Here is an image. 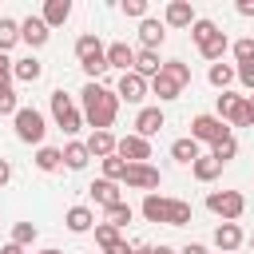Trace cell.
<instances>
[{
    "label": "cell",
    "mask_w": 254,
    "mask_h": 254,
    "mask_svg": "<svg viewBox=\"0 0 254 254\" xmlns=\"http://www.w3.org/2000/svg\"><path fill=\"white\" fill-rule=\"evenodd\" d=\"M79 95H83V123H91V131H111V123L119 115V95L95 79H87V87Z\"/></svg>",
    "instance_id": "cell-1"
},
{
    "label": "cell",
    "mask_w": 254,
    "mask_h": 254,
    "mask_svg": "<svg viewBox=\"0 0 254 254\" xmlns=\"http://www.w3.org/2000/svg\"><path fill=\"white\" fill-rule=\"evenodd\" d=\"M52 119H56V127L64 131V135H75L79 127H83V111L71 103V95L60 87V91H52Z\"/></svg>",
    "instance_id": "cell-2"
},
{
    "label": "cell",
    "mask_w": 254,
    "mask_h": 254,
    "mask_svg": "<svg viewBox=\"0 0 254 254\" xmlns=\"http://www.w3.org/2000/svg\"><path fill=\"white\" fill-rule=\"evenodd\" d=\"M12 127H16V139H20V143H36V147H44L48 123H44V115H40L36 107H20V111L12 115Z\"/></svg>",
    "instance_id": "cell-3"
},
{
    "label": "cell",
    "mask_w": 254,
    "mask_h": 254,
    "mask_svg": "<svg viewBox=\"0 0 254 254\" xmlns=\"http://www.w3.org/2000/svg\"><path fill=\"white\" fill-rule=\"evenodd\" d=\"M206 210L218 214L222 222H234V218L246 214V198H242L238 190H210V194H206Z\"/></svg>",
    "instance_id": "cell-4"
},
{
    "label": "cell",
    "mask_w": 254,
    "mask_h": 254,
    "mask_svg": "<svg viewBox=\"0 0 254 254\" xmlns=\"http://www.w3.org/2000/svg\"><path fill=\"white\" fill-rule=\"evenodd\" d=\"M218 119L226 127H250V111H246V95H234V91H222L218 95Z\"/></svg>",
    "instance_id": "cell-5"
},
{
    "label": "cell",
    "mask_w": 254,
    "mask_h": 254,
    "mask_svg": "<svg viewBox=\"0 0 254 254\" xmlns=\"http://www.w3.org/2000/svg\"><path fill=\"white\" fill-rule=\"evenodd\" d=\"M230 135V127L218 119V115H194L190 119V139H198V143H218V139H226Z\"/></svg>",
    "instance_id": "cell-6"
},
{
    "label": "cell",
    "mask_w": 254,
    "mask_h": 254,
    "mask_svg": "<svg viewBox=\"0 0 254 254\" xmlns=\"http://www.w3.org/2000/svg\"><path fill=\"white\" fill-rule=\"evenodd\" d=\"M159 183H163V175H159L151 163H131V167H127V179H123V187H131V190H147V194H155Z\"/></svg>",
    "instance_id": "cell-7"
},
{
    "label": "cell",
    "mask_w": 254,
    "mask_h": 254,
    "mask_svg": "<svg viewBox=\"0 0 254 254\" xmlns=\"http://www.w3.org/2000/svg\"><path fill=\"white\" fill-rule=\"evenodd\" d=\"M115 155L131 167V163H147L151 159V139H139V135H123L119 139V147H115Z\"/></svg>",
    "instance_id": "cell-8"
},
{
    "label": "cell",
    "mask_w": 254,
    "mask_h": 254,
    "mask_svg": "<svg viewBox=\"0 0 254 254\" xmlns=\"http://www.w3.org/2000/svg\"><path fill=\"white\" fill-rule=\"evenodd\" d=\"M147 79L143 75H135V71H127V75H119V83H115V95L119 99H127V103H143L147 99Z\"/></svg>",
    "instance_id": "cell-9"
},
{
    "label": "cell",
    "mask_w": 254,
    "mask_h": 254,
    "mask_svg": "<svg viewBox=\"0 0 254 254\" xmlns=\"http://www.w3.org/2000/svg\"><path fill=\"white\" fill-rule=\"evenodd\" d=\"M48 36H52V28L44 24V16H28V20H20V40H24L28 48H44Z\"/></svg>",
    "instance_id": "cell-10"
},
{
    "label": "cell",
    "mask_w": 254,
    "mask_h": 254,
    "mask_svg": "<svg viewBox=\"0 0 254 254\" xmlns=\"http://www.w3.org/2000/svg\"><path fill=\"white\" fill-rule=\"evenodd\" d=\"M167 127V115L159 111V107H143L139 115H135V135L139 139H151V135H159Z\"/></svg>",
    "instance_id": "cell-11"
},
{
    "label": "cell",
    "mask_w": 254,
    "mask_h": 254,
    "mask_svg": "<svg viewBox=\"0 0 254 254\" xmlns=\"http://www.w3.org/2000/svg\"><path fill=\"white\" fill-rule=\"evenodd\" d=\"M107 67H119L123 75H127V71H135V48H131V44H123V40L107 44Z\"/></svg>",
    "instance_id": "cell-12"
},
{
    "label": "cell",
    "mask_w": 254,
    "mask_h": 254,
    "mask_svg": "<svg viewBox=\"0 0 254 254\" xmlns=\"http://www.w3.org/2000/svg\"><path fill=\"white\" fill-rule=\"evenodd\" d=\"M198 16H194V8L187 4V0H171L167 4V12H163V24H171V28H190Z\"/></svg>",
    "instance_id": "cell-13"
},
{
    "label": "cell",
    "mask_w": 254,
    "mask_h": 254,
    "mask_svg": "<svg viewBox=\"0 0 254 254\" xmlns=\"http://www.w3.org/2000/svg\"><path fill=\"white\" fill-rule=\"evenodd\" d=\"M214 246H218L222 254H234V250L242 246V226H238V222H218V230H214Z\"/></svg>",
    "instance_id": "cell-14"
},
{
    "label": "cell",
    "mask_w": 254,
    "mask_h": 254,
    "mask_svg": "<svg viewBox=\"0 0 254 254\" xmlns=\"http://www.w3.org/2000/svg\"><path fill=\"white\" fill-rule=\"evenodd\" d=\"M87 190H91V198H95L103 210H107V206H115V202H123V194H119V183H111V179H95Z\"/></svg>",
    "instance_id": "cell-15"
},
{
    "label": "cell",
    "mask_w": 254,
    "mask_h": 254,
    "mask_svg": "<svg viewBox=\"0 0 254 254\" xmlns=\"http://www.w3.org/2000/svg\"><path fill=\"white\" fill-rule=\"evenodd\" d=\"M171 159H175V163H187V167H194V163L202 159V147H198V139H175V143H171Z\"/></svg>",
    "instance_id": "cell-16"
},
{
    "label": "cell",
    "mask_w": 254,
    "mask_h": 254,
    "mask_svg": "<svg viewBox=\"0 0 254 254\" xmlns=\"http://www.w3.org/2000/svg\"><path fill=\"white\" fill-rule=\"evenodd\" d=\"M40 75H44V64L36 56H24V60L12 64V79H20V83H36Z\"/></svg>",
    "instance_id": "cell-17"
},
{
    "label": "cell",
    "mask_w": 254,
    "mask_h": 254,
    "mask_svg": "<svg viewBox=\"0 0 254 254\" xmlns=\"http://www.w3.org/2000/svg\"><path fill=\"white\" fill-rule=\"evenodd\" d=\"M163 71V60H159V52H135V75H143V79H155Z\"/></svg>",
    "instance_id": "cell-18"
},
{
    "label": "cell",
    "mask_w": 254,
    "mask_h": 254,
    "mask_svg": "<svg viewBox=\"0 0 254 254\" xmlns=\"http://www.w3.org/2000/svg\"><path fill=\"white\" fill-rule=\"evenodd\" d=\"M115 147H119V139H115L111 131H91V139H87V151H91L95 159H107V155H115Z\"/></svg>",
    "instance_id": "cell-19"
},
{
    "label": "cell",
    "mask_w": 254,
    "mask_h": 254,
    "mask_svg": "<svg viewBox=\"0 0 254 254\" xmlns=\"http://www.w3.org/2000/svg\"><path fill=\"white\" fill-rule=\"evenodd\" d=\"M64 222H67V230H71V234H87V230L95 226V214H91L87 206H71V210L64 214Z\"/></svg>",
    "instance_id": "cell-20"
},
{
    "label": "cell",
    "mask_w": 254,
    "mask_h": 254,
    "mask_svg": "<svg viewBox=\"0 0 254 254\" xmlns=\"http://www.w3.org/2000/svg\"><path fill=\"white\" fill-rule=\"evenodd\" d=\"M67 16H71V0H48V4H44V24H48V28L67 24Z\"/></svg>",
    "instance_id": "cell-21"
},
{
    "label": "cell",
    "mask_w": 254,
    "mask_h": 254,
    "mask_svg": "<svg viewBox=\"0 0 254 254\" xmlns=\"http://www.w3.org/2000/svg\"><path fill=\"white\" fill-rule=\"evenodd\" d=\"M167 206H171V198H163V194H147V198H143V218L167 226Z\"/></svg>",
    "instance_id": "cell-22"
},
{
    "label": "cell",
    "mask_w": 254,
    "mask_h": 254,
    "mask_svg": "<svg viewBox=\"0 0 254 254\" xmlns=\"http://www.w3.org/2000/svg\"><path fill=\"white\" fill-rule=\"evenodd\" d=\"M87 159H91L87 143H67V147H64V167H67V171H83Z\"/></svg>",
    "instance_id": "cell-23"
},
{
    "label": "cell",
    "mask_w": 254,
    "mask_h": 254,
    "mask_svg": "<svg viewBox=\"0 0 254 254\" xmlns=\"http://www.w3.org/2000/svg\"><path fill=\"white\" fill-rule=\"evenodd\" d=\"M163 36H167V32H163V24H159V20H143V24H139V40H143V48H147V52H155V48L163 44Z\"/></svg>",
    "instance_id": "cell-24"
},
{
    "label": "cell",
    "mask_w": 254,
    "mask_h": 254,
    "mask_svg": "<svg viewBox=\"0 0 254 254\" xmlns=\"http://www.w3.org/2000/svg\"><path fill=\"white\" fill-rule=\"evenodd\" d=\"M206 79L218 87V91H226L234 79H238V67H230V64H210V71H206Z\"/></svg>",
    "instance_id": "cell-25"
},
{
    "label": "cell",
    "mask_w": 254,
    "mask_h": 254,
    "mask_svg": "<svg viewBox=\"0 0 254 254\" xmlns=\"http://www.w3.org/2000/svg\"><path fill=\"white\" fill-rule=\"evenodd\" d=\"M151 95H159V99L167 103V99H179V95H183V87H179L171 75H163V71H159V75L151 79Z\"/></svg>",
    "instance_id": "cell-26"
},
{
    "label": "cell",
    "mask_w": 254,
    "mask_h": 254,
    "mask_svg": "<svg viewBox=\"0 0 254 254\" xmlns=\"http://www.w3.org/2000/svg\"><path fill=\"white\" fill-rule=\"evenodd\" d=\"M226 48H230V40H226V32H218V36H214V40H206L198 52H202V60H210V64H222Z\"/></svg>",
    "instance_id": "cell-27"
},
{
    "label": "cell",
    "mask_w": 254,
    "mask_h": 254,
    "mask_svg": "<svg viewBox=\"0 0 254 254\" xmlns=\"http://www.w3.org/2000/svg\"><path fill=\"white\" fill-rule=\"evenodd\" d=\"M190 171H194V179H198V183H214V179L222 175V163H218V159H210V155H202Z\"/></svg>",
    "instance_id": "cell-28"
},
{
    "label": "cell",
    "mask_w": 254,
    "mask_h": 254,
    "mask_svg": "<svg viewBox=\"0 0 254 254\" xmlns=\"http://www.w3.org/2000/svg\"><path fill=\"white\" fill-rule=\"evenodd\" d=\"M36 167L40 171H60L64 167V151L60 147H40L36 151Z\"/></svg>",
    "instance_id": "cell-29"
},
{
    "label": "cell",
    "mask_w": 254,
    "mask_h": 254,
    "mask_svg": "<svg viewBox=\"0 0 254 254\" xmlns=\"http://www.w3.org/2000/svg\"><path fill=\"white\" fill-rule=\"evenodd\" d=\"M190 202H183V198H171V206H167V226H187L190 222Z\"/></svg>",
    "instance_id": "cell-30"
},
{
    "label": "cell",
    "mask_w": 254,
    "mask_h": 254,
    "mask_svg": "<svg viewBox=\"0 0 254 254\" xmlns=\"http://www.w3.org/2000/svg\"><path fill=\"white\" fill-rule=\"evenodd\" d=\"M16 44H20V24L8 20V16H0V52L8 56V48H16Z\"/></svg>",
    "instance_id": "cell-31"
},
{
    "label": "cell",
    "mask_w": 254,
    "mask_h": 254,
    "mask_svg": "<svg viewBox=\"0 0 254 254\" xmlns=\"http://www.w3.org/2000/svg\"><path fill=\"white\" fill-rule=\"evenodd\" d=\"M214 36H218V24H214V20H194V24H190V40H194L198 48H202L206 40H214Z\"/></svg>",
    "instance_id": "cell-32"
},
{
    "label": "cell",
    "mask_w": 254,
    "mask_h": 254,
    "mask_svg": "<svg viewBox=\"0 0 254 254\" xmlns=\"http://www.w3.org/2000/svg\"><path fill=\"white\" fill-rule=\"evenodd\" d=\"M79 67H83V71L99 83V75L107 71V48H103V52H95V56H87V60H79Z\"/></svg>",
    "instance_id": "cell-33"
},
{
    "label": "cell",
    "mask_w": 254,
    "mask_h": 254,
    "mask_svg": "<svg viewBox=\"0 0 254 254\" xmlns=\"http://www.w3.org/2000/svg\"><path fill=\"white\" fill-rule=\"evenodd\" d=\"M234 155H238V143H234V135H226V139H218V143L210 147V159H218L222 167H226Z\"/></svg>",
    "instance_id": "cell-34"
},
{
    "label": "cell",
    "mask_w": 254,
    "mask_h": 254,
    "mask_svg": "<svg viewBox=\"0 0 254 254\" xmlns=\"http://www.w3.org/2000/svg\"><path fill=\"white\" fill-rule=\"evenodd\" d=\"M103 214H107L103 222H107V226H115V230H123V226L131 222V206H127V202H115V206H107Z\"/></svg>",
    "instance_id": "cell-35"
},
{
    "label": "cell",
    "mask_w": 254,
    "mask_h": 254,
    "mask_svg": "<svg viewBox=\"0 0 254 254\" xmlns=\"http://www.w3.org/2000/svg\"><path fill=\"white\" fill-rule=\"evenodd\" d=\"M95 242L103 246V254H111V250H115V246H119L123 238H119V230H115V226H107V222H99V226H95Z\"/></svg>",
    "instance_id": "cell-36"
},
{
    "label": "cell",
    "mask_w": 254,
    "mask_h": 254,
    "mask_svg": "<svg viewBox=\"0 0 254 254\" xmlns=\"http://www.w3.org/2000/svg\"><path fill=\"white\" fill-rule=\"evenodd\" d=\"M163 75H171L179 87H187V83H190V67H187L183 60H167V64H163Z\"/></svg>",
    "instance_id": "cell-37"
},
{
    "label": "cell",
    "mask_w": 254,
    "mask_h": 254,
    "mask_svg": "<svg viewBox=\"0 0 254 254\" xmlns=\"http://www.w3.org/2000/svg\"><path fill=\"white\" fill-rule=\"evenodd\" d=\"M103 179L123 183V179H127V163H123L119 155H107V159H103Z\"/></svg>",
    "instance_id": "cell-38"
},
{
    "label": "cell",
    "mask_w": 254,
    "mask_h": 254,
    "mask_svg": "<svg viewBox=\"0 0 254 254\" xmlns=\"http://www.w3.org/2000/svg\"><path fill=\"white\" fill-rule=\"evenodd\" d=\"M95 52H103V44H99V36H91V32H83V36L75 40V56H79V60H87V56H95Z\"/></svg>",
    "instance_id": "cell-39"
},
{
    "label": "cell",
    "mask_w": 254,
    "mask_h": 254,
    "mask_svg": "<svg viewBox=\"0 0 254 254\" xmlns=\"http://www.w3.org/2000/svg\"><path fill=\"white\" fill-rule=\"evenodd\" d=\"M36 234H40V230H36L32 222H16V226H12V242H16V246H32Z\"/></svg>",
    "instance_id": "cell-40"
},
{
    "label": "cell",
    "mask_w": 254,
    "mask_h": 254,
    "mask_svg": "<svg viewBox=\"0 0 254 254\" xmlns=\"http://www.w3.org/2000/svg\"><path fill=\"white\" fill-rule=\"evenodd\" d=\"M234 60H238V64H254V40H250V36H242V40L234 44Z\"/></svg>",
    "instance_id": "cell-41"
},
{
    "label": "cell",
    "mask_w": 254,
    "mask_h": 254,
    "mask_svg": "<svg viewBox=\"0 0 254 254\" xmlns=\"http://www.w3.org/2000/svg\"><path fill=\"white\" fill-rule=\"evenodd\" d=\"M20 103H16V91L12 87H0V115H16Z\"/></svg>",
    "instance_id": "cell-42"
},
{
    "label": "cell",
    "mask_w": 254,
    "mask_h": 254,
    "mask_svg": "<svg viewBox=\"0 0 254 254\" xmlns=\"http://www.w3.org/2000/svg\"><path fill=\"white\" fill-rule=\"evenodd\" d=\"M123 12L135 16V20L143 24V20H147V0H123Z\"/></svg>",
    "instance_id": "cell-43"
},
{
    "label": "cell",
    "mask_w": 254,
    "mask_h": 254,
    "mask_svg": "<svg viewBox=\"0 0 254 254\" xmlns=\"http://www.w3.org/2000/svg\"><path fill=\"white\" fill-rule=\"evenodd\" d=\"M12 64H16V60H8V56L0 52V87H12Z\"/></svg>",
    "instance_id": "cell-44"
},
{
    "label": "cell",
    "mask_w": 254,
    "mask_h": 254,
    "mask_svg": "<svg viewBox=\"0 0 254 254\" xmlns=\"http://www.w3.org/2000/svg\"><path fill=\"white\" fill-rule=\"evenodd\" d=\"M238 79L250 87V95H254V64H238Z\"/></svg>",
    "instance_id": "cell-45"
},
{
    "label": "cell",
    "mask_w": 254,
    "mask_h": 254,
    "mask_svg": "<svg viewBox=\"0 0 254 254\" xmlns=\"http://www.w3.org/2000/svg\"><path fill=\"white\" fill-rule=\"evenodd\" d=\"M8 179H12V163H8V159H0V187H4Z\"/></svg>",
    "instance_id": "cell-46"
},
{
    "label": "cell",
    "mask_w": 254,
    "mask_h": 254,
    "mask_svg": "<svg viewBox=\"0 0 254 254\" xmlns=\"http://www.w3.org/2000/svg\"><path fill=\"white\" fill-rule=\"evenodd\" d=\"M238 16H254V0H238Z\"/></svg>",
    "instance_id": "cell-47"
},
{
    "label": "cell",
    "mask_w": 254,
    "mask_h": 254,
    "mask_svg": "<svg viewBox=\"0 0 254 254\" xmlns=\"http://www.w3.org/2000/svg\"><path fill=\"white\" fill-rule=\"evenodd\" d=\"M179 254H206V246H198V242H187Z\"/></svg>",
    "instance_id": "cell-48"
},
{
    "label": "cell",
    "mask_w": 254,
    "mask_h": 254,
    "mask_svg": "<svg viewBox=\"0 0 254 254\" xmlns=\"http://www.w3.org/2000/svg\"><path fill=\"white\" fill-rule=\"evenodd\" d=\"M151 250H155V246H147V242H135V246H131L127 254H151Z\"/></svg>",
    "instance_id": "cell-49"
},
{
    "label": "cell",
    "mask_w": 254,
    "mask_h": 254,
    "mask_svg": "<svg viewBox=\"0 0 254 254\" xmlns=\"http://www.w3.org/2000/svg\"><path fill=\"white\" fill-rule=\"evenodd\" d=\"M0 254H24V246H16V242H8V246H4Z\"/></svg>",
    "instance_id": "cell-50"
},
{
    "label": "cell",
    "mask_w": 254,
    "mask_h": 254,
    "mask_svg": "<svg viewBox=\"0 0 254 254\" xmlns=\"http://www.w3.org/2000/svg\"><path fill=\"white\" fill-rule=\"evenodd\" d=\"M151 254H179V250H175V246H155Z\"/></svg>",
    "instance_id": "cell-51"
},
{
    "label": "cell",
    "mask_w": 254,
    "mask_h": 254,
    "mask_svg": "<svg viewBox=\"0 0 254 254\" xmlns=\"http://www.w3.org/2000/svg\"><path fill=\"white\" fill-rule=\"evenodd\" d=\"M246 111H250V127H254V95H246Z\"/></svg>",
    "instance_id": "cell-52"
},
{
    "label": "cell",
    "mask_w": 254,
    "mask_h": 254,
    "mask_svg": "<svg viewBox=\"0 0 254 254\" xmlns=\"http://www.w3.org/2000/svg\"><path fill=\"white\" fill-rule=\"evenodd\" d=\"M36 254H64V250H36Z\"/></svg>",
    "instance_id": "cell-53"
},
{
    "label": "cell",
    "mask_w": 254,
    "mask_h": 254,
    "mask_svg": "<svg viewBox=\"0 0 254 254\" xmlns=\"http://www.w3.org/2000/svg\"><path fill=\"white\" fill-rule=\"evenodd\" d=\"M250 246H254V238H250Z\"/></svg>",
    "instance_id": "cell-54"
}]
</instances>
